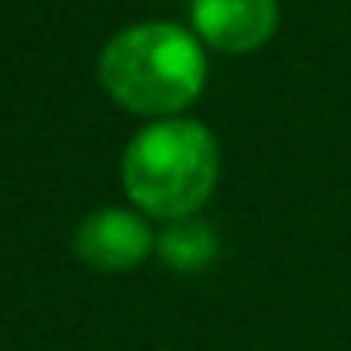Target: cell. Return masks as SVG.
Listing matches in <instances>:
<instances>
[{"label":"cell","instance_id":"5","mask_svg":"<svg viewBox=\"0 0 351 351\" xmlns=\"http://www.w3.org/2000/svg\"><path fill=\"white\" fill-rule=\"evenodd\" d=\"M155 250H159L162 265L174 272H204L219 257V234L212 223L185 215V219H170L167 230H159Z\"/></svg>","mask_w":351,"mask_h":351},{"label":"cell","instance_id":"4","mask_svg":"<svg viewBox=\"0 0 351 351\" xmlns=\"http://www.w3.org/2000/svg\"><path fill=\"white\" fill-rule=\"evenodd\" d=\"M155 250V234L144 215L129 208H102L76 230V253L99 272H129Z\"/></svg>","mask_w":351,"mask_h":351},{"label":"cell","instance_id":"3","mask_svg":"<svg viewBox=\"0 0 351 351\" xmlns=\"http://www.w3.org/2000/svg\"><path fill=\"white\" fill-rule=\"evenodd\" d=\"M189 31L208 49L253 53L280 31V0H189Z\"/></svg>","mask_w":351,"mask_h":351},{"label":"cell","instance_id":"2","mask_svg":"<svg viewBox=\"0 0 351 351\" xmlns=\"http://www.w3.org/2000/svg\"><path fill=\"white\" fill-rule=\"evenodd\" d=\"M129 200L159 219L197 215L219 185V144L193 117H162L129 140L121 159Z\"/></svg>","mask_w":351,"mask_h":351},{"label":"cell","instance_id":"1","mask_svg":"<svg viewBox=\"0 0 351 351\" xmlns=\"http://www.w3.org/2000/svg\"><path fill=\"white\" fill-rule=\"evenodd\" d=\"M99 80L129 114L178 117L208 84L204 42L178 23H136L106 42Z\"/></svg>","mask_w":351,"mask_h":351}]
</instances>
